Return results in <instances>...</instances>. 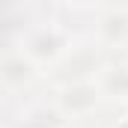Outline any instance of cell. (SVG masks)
<instances>
[{
	"label": "cell",
	"mask_w": 128,
	"mask_h": 128,
	"mask_svg": "<svg viewBox=\"0 0 128 128\" xmlns=\"http://www.w3.org/2000/svg\"><path fill=\"white\" fill-rule=\"evenodd\" d=\"M92 80H96L104 104L110 110H119L122 101L128 98V57H119V54L116 57H107Z\"/></svg>",
	"instance_id": "obj_6"
},
{
	"label": "cell",
	"mask_w": 128,
	"mask_h": 128,
	"mask_svg": "<svg viewBox=\"0 0 128 128\" xmlns=\"http://www.w3.org/2000/svg\"><path fill=\"white\" fill-rule=\"evenodd\" d=\"M116 113H119V116H116L107 128H128V113H122V110H116Z\"/></svg>",
	"instance_id": "obj_8"
},
{
	"label": "cell",
	"mask_w": 128,
	"mask_h": 128,
	"mask_svg": "<svg viewBox=\"0 0 128 128\" xmlns=\"http://www.w3.org/2000/svg\"><path fill=\"white\" fill-rule=\"evenodd\" d=\"M119 110H122V113H128V98L122 101V107H119Z\"/></svg>",
	"instance_id": "obj_10"
},
{
	"label": "cell",
	"mask_w": 128,
	"mask_h": 128,
	"mask_svg": "<svg viewBox=\"0 0 128 128\" xmlns=\"http://www.w3.org/2000/svg\"><path fill=\"white\" fill-rule=\"evenodd\" d=\"M3 122H6V104L0 101V125H3Z\"/></svg>",
	"instance_id": "obj_9"
},
{
	"label": "cell",
	"mask_w": 128,
	"mask_h": 128,
	"mask_svg": "<svg viewBox=\"0 0 128 128\" xmlns=\"http://www.w3.org/2000/svg\"><path fill=\"white\" fill-rule=\"evenodd\" d=\"M42 90H45V72L15 42H3L0 45V101L6 107L21 104L39 96Z\"/></svg>",
	"instance_id": "obj_2"
},
{
	"label": "cell",
	"mask_w": 128,
	"mask_h": 128,
	"mask_svg": "<svg viewBox=\"0 0 128 128\" xmlns=\"http://www.w3.org/2000/svg\"><path fill=\"white\" fill-rule=\"evenodd\" d=\"M107 0H51V6L60 15H80V18H92Z\"/></svg>",
	"instance_id": "obj_7"
},
{
	"label": "cell",
	"mask_w": 128,
	"mask_h": 128,
	"mask_svg": "<svg viewBox=\"0 0 128 128\" xmlns=\"http://www.w3.org/2000/svg\"><path fill=\"white\" fill-rule=\"evenodd\" d=\"M86 36L110 57L122 54L128 48V3L107 0L96 15L90 18Z\"/></svg>",
	"instance_id": "obj_5"
},
{
	"label": "cell",
	"mask_w": 128,
	"mask_h": 128,
	"mask_svg": "<svg viewBox=\"0 0 128 128\" xmlns=\"http://www.w3.org/2000/svg\"><path fill=\"white\" fill-rule=\"evenodd\" d=\"M48 96L72 128L80 122H90L101 110H107L96 80H72V84H60V86H48Z\"/></svg>",
	"instance_id": "obj_3"
},
{
	"label": "cell",
	"mask_w": 128,
	"mask_h": 128,
	"mask_svg": "<svg viewBox=\"0 0 128 128\" xmlns=\"http://www.w3.org/2000/svg\"><path fill=\"white\" fill-rule=\"evenodd\" d=\"M107 57L110 54H104L86 33H80L78 42L72 45V51L54 68L45 72V86H60V84H72V80H92Z\"/></svg>",
	"instance_id": "obj_4"
},
{
	"label": "cell",
	"mask_w": 128,
	"mask_h": 128,
	"mask_svg": "<svg viewBox=\"0 0 128 128\" xmlns=\"http://www.w3.org/2000/svg\"><path fill=\"white\" fill-rule=\"evenodd\" d=\"M0 128H9V122H3V125H0Z\"/></svg>",
	"instance_id": "obj_11"
},
{
	"label": "cell",
	"mask_w": 128,
	"mask_h": 128,
	"mask_svg": "<svg viewBox=\"0 0 128 128\" xmlns=\"http://www.w3.org/2000/svg\"><path fill=\"white\" fill-rule=\"evenodd\" d=\"M78 36H80V33L72 30V27L66 24V18L57 12V15H45V18H30V21H24V24L18 27V33L12 36V42H15L42 72H48V68H54V66L72 51V45L78 42Z\"/></svg>",
	"instance_id": "obj_1"
}]
</instances>
